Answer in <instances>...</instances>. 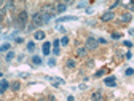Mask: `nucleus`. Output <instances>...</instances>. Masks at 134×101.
I'll use <instances>...</instances> for the list:
<instances>
[{
	"mask_svg": "<svg viewBox=\"0 0 134 101\" xmlns=\"http://www.w3.org/2000/svg\"><path fill=\"white\" fill-rule=\"evenodd\" d=\"M48 64L51 66V68H53V66H56V59H54V58H51V59L48 61Z\"/></svg>",
	"mask_w": 134,
	"mask_h": 101,
	"instance_id": "obj_24",
	"label": "nucleus"
},
{
	"mask_svg": "<svg viewBox=\"0 0 134 101\" xmlns=\"http://www.w3.org/2000/svg\"><path fill=\"white\" fill-rule=\"evenodd\" d=\"M124 47H128V48H131L132 47V43L129 42V40H124Z\"/></svg>",
	"mask_w": 134,
	"mask_h": 101,
	"instance_id": "obj_26",
	"label": "nucleus"
},
{
	"mask_svg": "<svg viewBox=\"0 0 134 101\" xmlns=\"http://www.w3.org/2000/svg\"><path fill=\"white\" fill-rule=\"evenodd\" d=\"M13 58H15V53H13V51H8L7 53V61H11Z\"/></svg>",
	"mask_w": 134,
	"mask_h": 101,
	"instance_id": "obj_20",
	"label": "nucleus"
},
{
	"mask_svg": "<svg viewBox=\"0 0 134 101\" xmlns=\"http://www.w3.org/2000/svg\"><path fill=\"white\" fill-rule=\"evenodd\" d=\"M67 68H75V59H67Z\"/></svg>",
	"mask_w": 134,
	"mask_h": 101,
	"instance_id": "obj_18",
	"label": "nucleus"
},
{
	"mask_svg": "<svg viewBox=\"0 0 134 101\" xmlns=\"http://www.w3.org/2000/svg\"><path fill=\"white\" fill-rule=\"evenodd\" d=\"M101 98H102V95H101V91H96V93L93 95V99H99L101 101Z\"/></svg>",
	"mask_w": 134,
	"mask_h": 101,
	"instance_id": "obj_19",
	"label": "nucleus"
},
{
	"mask_svg": "<svg viewBox=\"0 0 134 101\" xmlns=\"http://www.w3.org/2000/svg\"><path fill=\"white\" fill-rule=\"evenodd\" d=\"M77 53H78V56H85L86 55V47H80L78 50H77Z\"/></svg>",
	"mask_w": 134,
	"mask_h": 101,
	"instance_id": "obj_13",
	"label": "nucleus"
},
{
	"mask_svg": "<svg viewBox=\"0 0 134 101\" xmlns=\"http://www.w3.org/2000/svg\"><path fill=\"white\" fill-rule=\"evenodd\" d=\"M104 72H105V69H101V71H97V72H96V77H101Z\"/></svg>",
	"mask_w": 134,
	"mask_h": 101,
	"instance_id": "obj_25",
	"label": "nucleus"
},
{
	"mask_svg": "<svg viewBox=\"0 0 134 101\" xmlns=\"http://www.w3.org/2000/svg\"><path fill=\"white\" fill-rule=\"evenodd\" d=\"M77 16H64V18H59L58 23H64V21H75Z\"/></svg>",
	"mask_w": 134,
	"mask_h": 101,
	"instance_id": "obj_10",
	"label": "nucleus"
},
{
	"mask_svg": "<svg viewBox=\"0 0 134 101\" xmlns=\"http://www.w3.org/2000/svg\"><path fill=\"white\" fill-rule=\"evenodd\" d=\"M67 43H69V39H67V37H62V39H61V45H64V47H66Z\"/></svg>",
	"mask_w": 134,
	"mask_h": 101,
	"instance_id": "obj_21",
	"label": "nucleus"
},
{
	"mask_svg": "<svg viewBox=\"0 0 134 101\" xmlns=\"http://www.w3.org/2000/svg\"><path fill=\"white\" fill-rule=\"evenodd\" d=\"M32 21H34V24H43V21H42V13H35V15L32 16Z\"/></svg>",
	"mask_w": 134,
	"mask_h": 101,
	"instance_id": "obj_4",
	"label": "nucleus"
},
{
	"mask_svg": "<svg viewBox=\"0 0 134 101\" xmlns=\"http://www.w3.org/2000/svg\"><path fill=\"white\" fill-rule=\"evenodd\" d=\"M34 50H35V43H34V42H29V43H27V51H34Z\"/></svg>",
	"mask_w": 134,
	"mask_h": 101,
	"instance_id": "obj_16",
	"label": "nucleus"
},
{
	"mask_svg": "<svg viewBox=\"0 0 134 101\" xmlns=\"http://www.w3.org/2000/svg\"><path fill=\"white\" fill-rule=\"evenodd\" d=\"M59 45H61V42H59V40H54V42H53V47H56V48H58Z\"/></svg>",
	"mask_w": 134,
	"mask_h": 101,
	"instance_id": "obj_27",
	"label": "nucleus"
},
{
	"mask_svg": "<svg viewBox=\"0 0 134 101\" xmlns=\"http://www.w3.org/2000/svg\"><path fill=\"white\" fill-rule=\"evenodd\" d=\"M53 53L54 55H59V48H53Z\"/></svg>",
	"mask_w": 134,
	"mask_h": 101,
	"instance_id": "obj_28",
	"label": "nucleus"
},
{
	"mask_svg": "<svg viewBox=\"0 0 134 101\" xmlns=\"http://www.w3.org/2000/svg\"><path fill=\"white\" fill-rule=\"evenodd\" d=\"M101 19L102 21H112V19H113V11H105L101 16Z\"/></svg>",
	"mask_w": 134,
	"mask_h": 101,
	"instance_id": "obj_3",
	"label": "nucleus"
},
{
	"mask_svg": "<svg viewBox=\"0 0 134 101\" xmlns=\"http://www.w3.org/2000/svg\"><path fill=\"white\" fill-rule=\"evenodd\" d=\"M67 101H73V96H69V98H67Z\"/></svg>",
	"mask_w": 134,
	"mask_h": 101,
	"instance_id": "obj_29",
	"label": "nucleus"
},
{
	"mask_svg": "<svg viewBox=\"0 0 134 101\" xmlns=\"http://www.w3.org/2000/svg\"><path fill=\"white\" fill-rule=\"evenodd\" d=\"M120 37H121V34H118V32H113V34H112V39H115V40H118Z\"/></svg>",
	"mask_w": 134,
	"mask_h": 101,
	"instance_id": "obj_22",
	"label": "nucleus"
},
{
	"mask_svg": "<svg viewBox=\"0 0 134 101\" xmlns=\"http://www.w3.org/2000/svg\"><path fill=\"white\" fill-rule=\"evenodd\" d=\"M132 74H134V69L128 68V69H126V76H132Z\"/></svg>",
	"mask_w": 134,
	"mask_h": 101,
	"instance_id": "obj_23",
	"label": "nucleus"
},
{
	"mask_svg": "<svg viewBox=\"0 0 134 101\" xmlns=\"http://www.w3.org/2000/svg\"><path fill=\"white\" fill-rule=\"evenodd\" d=\"M8 87H10V83H8V80H5V79H3L2 82H0V93H3V91H5Z\"/></svg>",
	"mask_w": 134,
	"mask_h": 101,
	"instance_id": "obj_8",
	"label": "nucleus"
},
{
	"mask_svg": "<svg viewBox=\"0 0 134 101\" xmlns=\"http://www.w3.org/2000/svg\"><path fill=\"white\" fill-rule=\"evenodd\" d=\"M97 40L94 37H88L86 39V50H94V48H97Z\"/></svg>",
	"mask_w": 134,
	"mask_h": 101,
	"instance_id": "obj_1",
	"label": "nucleus"
},
{
	"mask_svg": "<svg viewBox=\"0 0 134 101\" xmlns=\"http://www.w3.org/2000/svg\"><path fill=\"white\" fill-rule=\"evenodd\" d=\"M11 88H13V90H15V91H18V90L21 88V85H19V82H13V83H11Z\"/></svg>",
	"mask_w": 134,
	"mask_h": 101,
	"instance_id": "obj_15",
	"label": "nucleus"
},
{
	"mask_svg": "<svg viewBox=\"0 0 134 101\" xmlns=\"http://www.w3.org/2000/svg\"><path fill=\"white\" fill-rule=\"evenodd\" d=\"M93 101H99V99H93Z\"/></svg>",
	"mask_w": 134,
	"mask_h": 101,
	"instance_id": "obj_30",
	"label": "nucleus"
},
{
	"mask_svg": "<svg viewBox=\"0 0 134 101\" xmlns=\"http://www.w3.org/2000/svg\"><path fill=\"white\" fill-rule=\"evenodd\" d=\"M0 77H2V72H0Z\"/></svg>",
	"mask_w": 134,
	"mask_h": 101,
	"instance_id": "obj_31",
	"label": "nucleus"
},
{
	"mask_svg": "<svg viewBox=\"0 0 134 101\" xmlns=\"http://www.w3.org/2000/svg\"><path fill=\"white\" fill-rule=\"evenodd\" d=\"M56 11H58V13H64V11H66V3H58Z\"/></svg>",
	"mask_w": 134,
	"mask_h": 101,
	"instance_id": "obj_11",
	"label": "nucleus"
},
{
	"mask_svg": "<svg viewBox=\"0 0 134 101\" xmlns=\"http://www.w3.org/2000/svg\"><path fill=\"white\" fill-rule=\"evenodd\" d=\"M104 83H105L107 87H115L116 85V80H115V77H107L105 80H104Z\"/></svg>",
	"mask_w": 134,
	"mask_h": 101,
	"instance_id": "obj_7",
	"label": "nucleus"
},
{
	"mask_svg": "<svg viewBox=\"0 0 134 101\" xmlns=\"http://www.w3.org/2000/svg\"><path fill=\"white\" fill-rule=\"evenodd\" d=\"M48 80L53 83L54 87H59V85H62V83H64L62 79H56V77H48Z\"/></svg>",
	"mask_w": 134,
	"mask_h": 101,
	"instance_id": "obj_5",
	"label": "nucleus"
},
{
	"mask_svg": "<svg viewBox=\"0 0 134 101\" xmlns=\"http://www.w3.org/2000/svg\"><path fill=\"white\" fill-rule=\"evenodd\" d=\"M8 48H10V43H3V45H0V51H7Z\"/></svg>",
	"mask_w": 134,
	"mask_h": 101,
	"instance_id": "obj_17",
	"label": "nucleus"
},
{
	"mask_svg": "<svg viewBox=\"0 0 134 101\" xmlns=\"http://www.w3.org/2000/svg\"><path fill=\"white\" fill-rule=\"evenodd\" d=\"M32 63L35 64V66H40V64H42V58H40V56H34V58H32Z\"/></svg>",
	"mask_w": 134,
	"mask_h": 101,
	"instance_id": "obj_12",
	"label": "nucleus"
},
{
	"mask_svg": "<svg viewBox=\"0 0 134 101\" xmlns=\"http://www.w3.org/2000/svg\"><path fill=\"white\" fill-rule=\"evenodd\" d=\"M34 37H35V40H43V39H45V32H43V30H37V32L34 34Z\"/></svg>",
	"mask_w": 134,
	"mask_h": 101,
	"instance_id": "obj_9",
	"label": "nucleus"
},
{
	"mask_svg": "<svg viewBox=\"0 0 134 101\" xmlns=\"http://www.w3.org/2000/svg\"><path fill=\"white\" fill-rule=\"evenodd\" d=\"M42 51H43V55H50V51H51V43H50V42H45V43H43V47H42Z\"/></svg>",
	"mask_w": 134,
	"mask_h": 101,
	"instance_id": "obj_6",
	"label": "nucleus"
},
{
	"mask_svg": "<svg viewBox=\"0 0 134 101\" xmlns=\"http://www.w3.org/2000/svg\"><path fill=\"white\" fill-rule=\"evenodd\" d=\"M18 23H21V26L27 23V11H26V10H23V11L18 15Z\"/></svg>",
	"mask_w": 134,
	"mask_h": 101,
	"instance_id": "obj_2",
	"label": "nucleus"
},
{
	"mask_svg": "<svg viewBox=\"0 0 134 101\" xmlns=\"http://www.w3.org/2000/svg\"><path fill=\"white\" fill-rule=\"evenodd\" d=\"M131 21V15H123L121 16V23H129Z\"/></svg>",
	"mask_w": 134,
	"mask_h": 101,
	"instance_id": "obj_14",
	"label": "nucleus"
}]
</instances>
